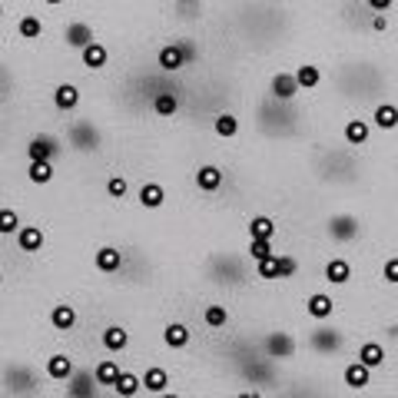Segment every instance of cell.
I'll return each mask as SVG.
<instances>
[{
	"label": "cell",
	"mask_w": 398,
	"mask_h": 398,
	"mask_svg": "<svg viewBox=\"0 0 398 398\" xmlns=\"http://www.w3.org/2000/svg\"><path fill=\"white\" fill-rule=\"evenodd\" d=\"M60 37H63V47H70V50L80 54L90 40H96V34H93V23H87V20H67Z\"/></svg>",
	"instance_id": "cell-1"
},
{
	"label": "cell",
	"mask_w": 398,
	"mask_h": 398,
	"mask_svg": "<svg viewBox=\"0 0 398 398\" xmlns=\"http://www.w3.org/2000/svg\"><path fill=\"white\" fill-rule=\"evenodd\" d=\"M302 309H305V316L309 319H316V322H329L332 316H335V299L329 296V292H309L302 299Z\"/></svg>",
	"instance_id": "cell-2"
},
{
	"label": "cell",
	"mask_w": 398,
	"mask_h": 398,
	"mask_svg": "<svg viewBox=\"0 0 398 398\" xmlns=\"http://www.w3.org/2000/svg\"><path fill=\"white\" fill-rule=\"evenodd\" d=\"M342 385L352 388V392H365V388L372 385V368L359 359L345 362V368H342Z\"/></svg>",
	"instance_id": "cell-3"
},
{
	"label": "cell",
	"mask_w": 398,
	"mask_h": 398,
	"mask_svg": "<svg viewBox=\"0 0 398 398\" xmlns=\"http://www.w3.org/2000/svg\"><path fill=\"white\" fill-rule=\"evenodd\" d=\"M76 372V362L67 355V352H54V355H47V362H43V375L50 382H67L74 379Z\"/></svg>",
	"instance_id": "cell-4"
},
{
	"label": "cell",
	"mask_w": 398,
	"mask_h": 398,
	"mask_svg": "<svg viewBox=\"0 0 398 398\" xmlns=\"http://www.w3.org/2000/svg\"><path fill=\"white\" fill-rule=\"evenodd\" d=\"M156 67H159L163 74L183 70V67H186V50H183V43H163V47L156 50Z\"/></svg>",
	"instance_id": "cell-5"
},
{
	"label": "cell",
	"mask_w": 398,
	"mask_h": 398,
	"mask_svg": "<svg viewBox=\"0 0 398 398\" xmlns=\"http://www.w3.org/2000/svg\"><path fill=\"white\" fill-rule=\"evenodd\" d=\"M192 183H196V190H199V192L212 196V192L223 190V183H226V173L219 170V166H212V163H206V166H199V170L192 173Z\"/></svg>",
	"instance_id": "cell-6"
},
{
	"label": "cell",
	"mask_w": 398,
	"mask_h": 398,
	"mask_svg": "<svg viewBox=\"0 0 398 398\" xmlns=\"http://www.w3.org/2000/svg\"><path fill=\"white\" fill-rule=\"evenodd\" d=\"M80 63H83L87 70H103V67L110 63V47H107L103 40H90V43L80 50Z\"/></svg>",
	"instance_id": "cell-7"
},
{
	"label": "cell",
	"mask_w": 398,
	"mask_h": 398,
	"mask_svg": "<svg viewBox=\"0 0 398 398\" xmlns=\"http://www.w3.org/2000/svg\"><path fill=\"white\" fill-rule=\"evenodd\" d=\"M342 140H345L349 146H365V143L372 140V123H368V120H362V116L345 120V126H342Z\"/></svg>",
	"instance_id": "cell-8"
},
{
	"label": "cell",
	"mask_w": 398,
	"mask_h": 398,
	"mask_svg": "<svg viewBox=\"0 0 398 398\" xmlns=\"http://www.w3.org/2000/svg\"><path fill=\"white\" fill-rule=\"evenodd\" d=\"M50 329L57 332V335H67V332H74L76 329V305L70 302H57L50 309Z\"/></svg>",
	"instance_id": "cell-9"
},
{
	"label": "cell",
	"mask_w": 398,
	"mask_h": 398,
	"mask_svg": "<svg viewBox=\"0 0 398 398\" xmlns=\"http://www.w3.org/2000/svg\"><path fill=\"white\" fill-rule=\"evenodd\" d=\"M163 345H166V349H173V352H186V349L192 345L190 325H183V322H166V329H163Z\"/></svg>",
	"instance_id": "cell-10"
},
{
	"label": "cell",
	"mask_w": 398,
	"mask_h": 398,
	"mask_svg": "<svg viewBox=\"0 0 398 398\" xmlns=\"http://www.w3.org/2000/svg\"><path fill=\"white\" fill-rule=\"evenodd\" d=\"M93 269L96 272H103V276H113L123 269V252L116 246H100L93 252Z\"/></svg>",
	"instance_id": "cell-11"
},
{
	"label": "cell",
	"mask_w": 398,
	"mask_h": 398,
	"mask_svg": "<svg viewBox=\"0 0 398 398\" xmlns=\"http://www.w3.org/2000/svg\"><path fill=\"white\" fill-rule=\"evenodd\" d=\"M100 345H103L110 355H120V352L130 349V332H126L123 325H107V329L100 332Z\"/></svg>",
	"instance_id": "cell-12"
},
{
	"label": "cell",
	"mask_w": 398,
	"mask_h": 398,
	"mask_svg": "<svg viewBox=\"0 0 398 398\" xmlns=\"http://www.w3.org/2000/svg\"><path fill=\"white\" fill-rule=\"evenodd\" d=\"M355 359L365 362L372 372H379V368H385V359H388V355H385V345H382V342L365 339L359 349H355Z\"/></svg>",
	"instance_id": "cell-13"
},
{
	"label": "cell",
	"mask_w": 398,
	"mask_h": 398,
	"mask_svg": "<svg viewBox=\"0 0 398 398\" xmlns=\"http://www.w3.org/2000/svg\"><path fill=\"white\" fill-rule=\"evenodd\" d=\"M43 34H47V23H43V17H40V14H20L17 37L23 40V43H37Z\"/></svg>",
	"instance_id": "cell-14"
},
{
	"label": "cell",
	"mask_w": 398,
	"mask_h": 398,
	"mask_svg": "<svg viewBox=\"0 0 398 398\" xmlns=\"http://www.w3.org/2000/svg\"><path fill=\"white\" fill-rule=\"evenodd\" d=\"M14 239H17V249L23 256H37L40 249H43V243H47V236H43L40 226H20V232Z\"/></svg>",
	"instance_id": "cell-15"
},
{
	"label": "cell",
	"mask_w": 398,
	"mask_h": 398,
	"mask_svg": "<svg viewBox=\"0 0 398 398\" xmlns=\"http://www.w3.org/2000/svg\"><path fill=\"white\" fill-rule=\"evenodd\" d=\"M352 279V263L349 259H342V256H332L322 269V283L329 285H345Z\"/></svg>",
	"instance_id": "cell-16"
},
{
	"label": "cell",
	"mask_w": 398,
	"mask_h": 398,
	"mask_svg": "<svg viewBox=\"0 0 398 398\" xmlns=\"http://www.w3.org/2000/svg\"><path fill=\"white\" fill-rule=\"evenodd\" d=\"M166 388H170V372L163 365H146V372H143V392L163 395Z\"/></svg>",
	"instance_id": "cell-17"
},
{
	"label": "cell",
	"mask_w": 398,
	"mask_h": 398,
	"mask_svg": "<svg viewBox=\"0 0 398 398\" xmlns=\"http://www.w3.org/2000/svg\"><path fill=\"white\" fill-rule=\"evenodd\" d=\"M299 90H302V87H299L296 74H276L269 80V93L276 96V100H292Z\"/></svg>",
	"instance_id": "cell-18"
},
{
	"label": "cell",
	"mask_w": 398,
	"mask_h": 398,
	"mask_svg": "<svg viewBox=\"0 0 398 398\" xmlns=\"http://www.w3.org/2000/svg\"><path fill=\"white\" fill-rule=\"evenodd\" d=\"M54 107H57L60 113H74L76 107H80V90H76L74 83H57L54 87Z\"/></svg>",
	"instance_id": "cell-19"
},
{
	"label": "cell",
	"mask_w": 398,
	"mask_h": 398,
	"mask_svg": "<svg viewBox=\"0 0 398 398\" xmlns=\"http://www.w3.org/2000/svg\"><path fill=\"white\" fill-rule=\"evenodd\" d=\"M120 372H123V368H120V362L116 359H100L93 365V382L96 385H103V388H113L116 379H120Z\"/></svg>",
	"instance_id": "cell-20"
},
{
	"label": "cell",
	"mask_w": 398,
	"mask_h": 398,
	"mask_svg": "<svg viewBox=\"0 0 398 398\" xmlns=\"http://www.w3.org/2000/svg\"><path fill=\"white\" fill-rule=\"evenodd\" d=\"M176 113H179V96L173 93V90H163V93L153 96V116H159V120H173Z\"/></svg>",
	"instance_id": "cell-21"
},
{
	"label": "cell",
	"mask_w": 398,
	"mask_h": 398,
	"mask_svg": "<svg viewBox=\"0 0 398 398\" xmlns=\"http://www.w3.org/2000/svg\"><path fill=\"white\" fill-rule=\"evenodd\" d=\"M246 232H249V239H276L279 226H276L272 216H252L246 223Z\"/></svg>",
	"instance_id": "cell-22"
},
{
	"label": "cell",
	"mask_w": 398,
	"mask_h": 398,
	"mask_svg": "<svg viewBox=\"0 0 398 398\" xmlns=\"http://www.w3.org/2000/svg\"><path fill=\"white\" fill-rule=\"evenodd\" d=\"M143 392V375H136V372H120V379H116V385H113V395H120V398H133V395H140Z\"/></svg>",
	"instance_id": "cell-23"
},
{
	"label": "cell",
	"mask_w": 398,
	"mask_h": 398,
	"mask_svg": "<svg viewBox=\"0 0 398 398\" xmlns=\"http://www.w3.org/2000/svg\"><path fill=\"white\" fill-rule=\"evenodd\" d=\"M163 203H166L163 183H143V186H140V206L143 209H159Z\"/></svg>",
	"instance_id": "cell-24"
},
{
	"label": "cell",
	"mask_w": 398,
	"mask_h": 398,
	"mask_svg": "<svg viewBox=\"0 0 398 398\" xmlns=\"http://www.w3.org/2000/svg\"><path fill=\"white\" fill-rule=\"evenodd\" d=\"M27 179H30L34 186H47V183L54 179V159H30Z\"/></svg>",
	"instance_id": "cell-25"
},
{
	"label": "cell",
	"mask_w": 398,
	"mask_h": 398,
	"mask_svg": "<svg viewBox=\"0 0 398 398\" xmlns=\"http://www.w3.org/2000/svg\"><path fill=\"white\" fill-rule=\"evenodd\" d=\"M203 325H206L209 332H219V329H226L229 325V309L219 302H212L203 309Z\"/></svg>",
	"instance_id": "cell-26"
},
{
	"label": "cell",
	"mask_w": 398,
	"mask_h": 398,
	"mask_svg": "<svg viewBox=\"0 0 398 398\" xmlns=\"http://www.w3.org/2000/svg\"><path fill=\"white\" fill-rule=\"evenodd\" d=\"M372 123H375L382 133L395 130V126H398V107H395V103H379V107H375V113H372Z\"/></svg>",
	"instance_id": "cell-27"
},
{
	"label": "cell",
	"mask_w": 398,
	"mask_h": 398,
	"mask_svg": "<svg viewBox=\"0 0 398 398\" xmlns=\"http://www.w3.org/2000/svg\"><path fill=\"white\" fill-rule=\"evenodd\" d=\"M296 80H299L302 90H319L322 87V70L316 63H299L296 67Z\"/></svg>",
	"instance_id": "cell-28"
},
{
	"label": "cell",
	"mask_w": 398,
	"mask_h": 398,
	"mask_svg": "<svg viewBox=\"0 0 398 398\" xmlns=\"http://www.w3.org/2000/svg\"><path fill=\"white\" fill-rule=\"evenodd\" d=\"M54 156H57V146L47 136H34L27 143V159H54Z\"/></svg>",
	"instance_id": "cell-29"
},
{
	"label": "cell",
	"mask_w": 398,
	"mask_h": 398,
	"mask_svg": "<svg viewBox=\"0 0 398 398\" xmlns=\"http://www.w3.org/2000/svg\"><path fill=\"white\" fill-rule=\"evenodd\" d=\"M212 133L223 136V140H236V136H239V120L232 113H219L212 120Z\"/></svg>",
	"instance_id": "cell-30"
},
{
	"label": "cell",
	"mask_w": 398,
	"mask_h": 398,
	"mask_svg": "<svg viewBox=\"0 0 398 398\" xmlns=\"http://www.w3.org/2000/svg\"><path fill=\"white\" fill-rule=\"evenodd\" d=\"M265 349H269V355H283V359H292V355H296V342L289 339V335H269V339H265Z\"/></svg>",
	"instance_id": "cell-31"
},
{
	"label": "cell",
	"mask_w": 398,
	"mask_h": 398,
	"mask_svg": "<svg viewBox=\"0 0 398 398\" xmlns=\"http://www.w3.org/2000/svg\"><path fill=\"white\" fill-rule=\"evenodd\" d=\"M256 279H263V283H276V279H283L279 276V252L276 256H269L263 263H256Z\"/></svg>",
	"instance_id": "cell-32"
},
{
	"label": "cell",
	"mask_w": 398,
	"mask_h": 398,
	"mask_svg": "<svg viewBox=\"0 0 398 398\" xmlns=\"http://www.w3.org/2000/svg\"><path fill=\"white\" fill-rule=\"evenodd\" d=\"M17 232H20V216L10 206H3L0 209V236L10 239V236H17Z\"/></svg>",
	"instance_id": "cell-33"
},
{
	"label": "cell",
	"mask_w": 398,
	"mask_h": 398,
	"mask_svg": "<svg viewBox=\"0 0 398 398\" xmlns=\"http://www.w3.org/2000/svg\"><path fill=\"white\" fill-rule=\"evenodd\" d=\"M269 256H276L272 239H249V259H252V263H263Z\"/></svg>",
	"instance_id": "cell-34"
},
{
	"label": "cell",
	"mask_w": 398,
	"mask_h": 398,
	"mask_svg": "<svg viewBox=\"0 0 398 398\" xmlns=\"http://www.w3.org/2000/svg\"><path fill=\"white\" fill-rule=\"evenodd\" d=\"M126 190H130V186H126V176H123V173H110V179H107V196L120 203V199H126Z\"/></svg>",
	"instance_id": "cell-35"
},
{
	"label": "cell",
	"mask_w": 398,
	"mask_h": 398,
	"mask_svg": "<svg viewBox=\"0 0 398 398\" xmlns=\"http://www.w3.org/2000/svg\"><path fill=\"white\" fill-rule=\"evenodd\" d=\"M279 276L283 279H296L299 276V259L289 256V252H279Z\"/></svg>",
	"instance_id": "cell-36"
},
{
	"label": "cell",
	"mask_w": 398,
	"mask_h": 398,
	"mask_svg": "<svg viewBox=\"0 0 398 398\" xmlns=\"http://www.w3.org/2000/svg\"><path fill=\"white\" fill-rule=\"evenodd\" d=\"M382 279H385L388 285H398V252L382 263Z\"/></svg>",
	"instance_id": "cell-37"
},
{
	"label": "cell",
	"mask_w": 398,
	"mask_h": 398,
	"mask_svg": "<svg viewBox=\"0 0 398 398\" xmlns=\"http://www.w3.org/2000/svg\"><path fill=\"white\" fill-rule=\"evenodd\" d=\"M392 3H395V0H365V7H368L372 14H388Z\"/></svg>",
	"instance_id": "cell-38"
},
{
	"label": "cell",
	"mask_w": 398,
	"mask_h": 398,
	"mask_svg": "<svg viewBox=\"0 0 398 398\" xmlns=\"http://www.w3.org/2000/svg\"><path fill=\"white\" fill-rule=\"evenodd\" d=\"M372 30H388V14H372Z\"/></svg>",
	"instance_id": "cell-39"
},
{
	"label": "cell",
	"mask_w": 398,
	"mask_h": 398,
	"mask_svg": "<svg viewBox=\"0 0 398 398\" xmlns=\"http://www.w3.org/2000/svg\"><path fill=\"white\" fill-rule=\"evenodd\" d=\"M40 3H43V7H47V10H57V7H63V3H67V0H40Z\"/></svg>",
	"instance_id": "cell-40"
},
{
	"label": "cell",
	"mask_w": 398,
	"mask_h": 398,
	"mask_svg": "<svg viewBox=\"0 0 398 398\" xmlns=\"http://www.w3.org/2000/svg\"><path fill=\"white\" fill-rule=\"evenodd\" d=\"M183 3H192V0H183Z\"/></svg>",
	"instance_id": "cell-41"
},
{
	"label": "cell",
	"mask_w": 398,
	"mask_h": 398,
	"mask_svg": "<svg viewBox=\"0 0 398 398\" xmlns=\"http://www.w3.org/2000/svg\"><path fill=\"white\" fill-rule=\"evenodd\" d=\"M395 54H398V47H395Z\"/></svg>",
	"instance_id": "cell-42"
},
{
	"label": "cell",
	"mask_w": 398,
	"mask_h": 398,
	"mask_svg": "<svg viewBox=\"0 0 398 398\" xmlns=\"http://www.w3.org/2000/svg\"><path fill=\"white\" fill-rule=\"evenodd\" d=\"M395 252H398V249H395Z\"/></svg>",
	"instance_id": "cell-43"
}]
</instances>
